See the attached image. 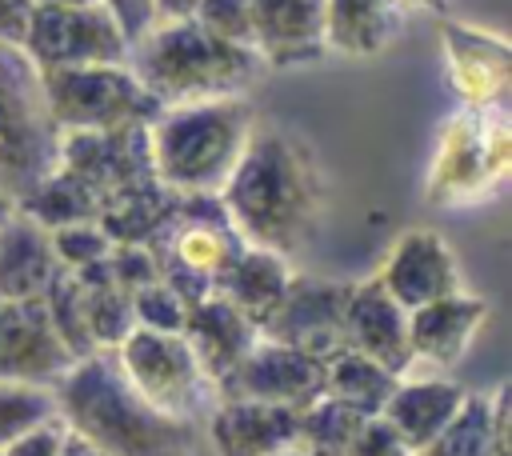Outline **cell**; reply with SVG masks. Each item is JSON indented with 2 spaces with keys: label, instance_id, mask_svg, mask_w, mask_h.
<instances>
[{
  "label": "cell",
  "instance_id": "cell-40",
  "mask_svg": "<svg viewBox=\"0 0 512 456\" xmlns=\"http://www.w3.org/2000/svg\"><path fill=\"white\" fill-rule=\"evenodd\" d=\"M104 4L116 12V20H120L128 44H136V40L152 28V0H104Z\"/></svg>",
  "mask_w": 512,
  "mask_h": 456
},
{
  "label": "cell",
  "instance_id": "cell-2",
  "mask_svg": "<svg viewBox=\"0 0 512 456\" xmlns=\"http://www.w3.org/2000/svg\"><path fill=\"white\" fill-rule=\"evenodd\" d=\"M56 416L108 456H196V428L152 408L112 348H96L52 384Z\"/></svg>",
  "mask_w": 512,
  "mask_h": 456
},
{
  "label": "cell",
  "instance_id": "cell-35",
  "mask_svg": "<svg viewBox=\"0 0 512 456\" xmlns=\"http://www.w3.org/2000/svg\"><path fill=\"white\" fill-rule=\"evenodd\" d=\"M192 20L220 40L252 44V4L248 0H200Z\"/></svg>",
  "mask_w": 512,
  "mask_h": 456
},
{
  "label": "cell",
  "instance_id": "cell-47",
  "mask_svg": "<svg viewBox=\"0 0 512 456\" xmlns=\"http://www.w3.org/2000/svg\"><path fill=\"white\" fill-rule=\"evenodd\" d=\"M44 4H96V0H44Z\"/></svg>",
  "mask_w": 512,
  "mask_h": 456
},
{
  "label": "cell",
  "instance_id": "cell-22",
  "mask_svg": "<svg viewBox=\"0 0 512 456\" xmlns=\"http://www.w3.org/2000/svg\"><path fill=\"white\" fill-rule=\"evenodd\" d=\"M176 216H180V192L164 188L152 176V180H140V184H128V188L104 196L96 224L108 232L112 244H144L156 252L164 244V236L172 232Z\"/></svg>",
  "mask_w": 512,
  "mask_h": 456
},
{
  "label": "cell",
  "instance_id": "cell-9",
  "mask_svg": "<svg viewBox=\"0 0 512 456\" xmlns=\"http://www.w3.org/2000/svg\"><path fill=\"white\" fill-rule=\"evenodd\" d=\"M20 48L36 68H80V64H128V36L116 12L96 4H32Z\"/></svg>",
  "mask_w": 512,
  "mask_h": 456
},
{
  "label": "cell",
  "instance_id": "cell-46",
  "mask_svg": "<svg viewBox=\"0 0 512 456\" xmlns=\"http://www.w3.org/2000/svg\"><path fill=\"white\" fill-rule=\"evenodd\" d=\"M12 208H16V204H12V200H8V196H4V192H0V224H4V220H8V216H12Z\"/></svg>",
  "mask_w": 512,
  "mask_h": 456
},
{
  "label": "cell",
  "instance_id": "cell-42",
  "mask_svg": "<svg viewBox=\"0 0 512 456\" xmlns=\"http://www.w3.org/2000/svg\"><path fill=\"white\" fill-rule=\"evenodd\" d=\"M200 0H152V24H168V20H188L196 12Z\"/></svg>",
  "mask_w": 512,
  "mask_h": 456
},
{
  "label": "cell",
  "instance_id": "cell-43",
  "mask_svg": "<svg viewBox=\"0 0 512 456\" xmlns=\"http://www.w3.org/2000/svg\"><path fill=\"white\" fill-rule=\"evenodd\" d=\"M56 456H108V452H100L96 444H88L84 436H76L72 428L64 432V440H60V452Z\"/></svg>",
  "mask_w": 512,
  "mask_h": 456
},
{
  "label": "cell",
  "instance_id": "cell-11",
  "mask_svg": "<svg viewBox=\"0 0 512 456\" xmlns=\"http://www.w3.org/2000/svg\"><path fill=\"white\" fill-rule=\"evenodd\" d=\"M352 284L348 280H320V276H288V288L276 312L264 320L260 336L300 348L308 356L328 360L344 348V304Z\"/></svg>",
  "mask_w": 512,
  "mask_h": 456
},
{
  "label": "cell",
  "instance_id": "cell-32",
  "mask_svg": "<svg viewBox=\"0 0 512 456\" xmlns=\"http://www.w3.org/2000/svg\"><path fill=\"white\" fill-rule=\"evenodd\" d=\"M52 416H56L52 388L0 380V448H4L8 440H16L20 432H28L32 424L52 420Z\"/></svg>",
  "mask_w": 512,
  "mask_h": 456
},
{
  "label": "cell",
  "instance_id": "cell-39",
  "mask_svg": "<svg viewBox=\"0 0 512 456\" xmlns=\"http://www.w3.org/2000/svg\"><path fill=\"white\" fill-rule=\"evenodd\" d=\"M508 424H512V388H508V380H500V384L488 392V436H492V456H512Z\"/></svg>",
  "mask_w": 512,
  "mask_h": 456
},
{
  "label": "cell",
  "instance_id": "cell-18",
  "mask_svg": "<svg viewBox=\"0 0 512 456\" xmlns=\"http://www.w3.org/2000/svg\"><path fill=\"white\" fill-rule=\"evenodd\" d=\"M344 344L380 360L388 372L408 376L412 372V348H408V312L372 280L352 284L344 304Z\"/></svg>",
  "mask_w": 512,
  "mask_h": 456
},
{
  "label": "cell",
  "instance_id": "cell-13",
  "mask_svg": "<svg viewBox=\"0 0 512 456\" xmlns=\"http://www.w3.org/2000/svg\"><path fill=\"white\" fill-rule=\"evenodd\" d=\"M376 284L404 308H420L428 300H440L448 292H460V264L452 244L432 228H408L396 236L388 260L376 272Z\"/></svg>",
  "mask_w": 512,
  "mask_h": 456
},
{
  "label": "cell",
  "instance_id": "cell-28",
  "mask_svg": "<svg viewBox=\"0 0 512 456\" xmlns=\"http://www.w3.org/2000/svg\"><path fill=\"white\" fill-rule=\"evenodd\" d=\"M80 280V292H84V312H88V328H92V340L96 348H116L132 328H136V316H132V292H124L112 272H108V256L96 260V264H84L72 272Z\"/></svg>",
  "mask_w": 512,
  "mask_h": 456
},
{
  "label": "cell",
  "instance_id": "cell-3",
  "mask_svg": "<svg viewBox=\"0 0 512 456\" xmlns=\"http://www.w3.org/2000/svg\"><path fill=\"white\" fill-rule=\"evenodd\" d=\"M132 76L152 92L160 108L220 100V96H248L268 64L252 44H232L188 20L152 24L128 48Z\"/></svg>",
  "mask_w": 512,
  "mask_h": 456
},
{
  "label": "cell",
  "instance_id": "cell-16",
  "mask_svg": "<svg viewBox=\"0 0 512 456\" xmlns=\"http://www.w3.org/2000/svg\"><path fill=\"white\" fill-rule=\"evenodd\" d=\"M444 52L452 88L460 92L464 108H504L508 84H512V56L504 36L448 20L444 28Z\"/></svg>",
  "mask_w": 512,
  "mask_h": 456
},
{
  "label": "cell",
  "instance_id": "cell-45",
  "mask_svg": "<svg viewBox=\"0 0 512 456\" xmlns=\"http://www.w3.org/2000/svg\"><path fill=\"white\" fill-rule=\"evenodd\" d=\"M272 456H312V452H304L300 444H288V448H280V452H272Z\"/></svg>",
  "mask_w": 512,
  "mask_h": 456
},
{
  "label": "cell",
  "instance_id": "cell-14",
  "mask_svg": "<svg viewBox=\"0 0 512 456\" xmlns=\"http://www.w3.org/2000/svg\"><path fill=\"white\" fill-rule=\"evenodd\" d=\"M72 368V352L60 344L44 300H4L0 304V380L52 388Z\"/></svg>",
  "mask_w": 512,
  "mask_h": 456
},
{
  "label": "cell",
  "instance_id": "cell-10",
  "mask_svg": "<svg viewBox=\"0 0 512 456\" xmlns=\"http://www.w3.org/2000/svg\"><path fill=\"white\" fill-rule=\"evenodd\" d=\"M212 392L216 400H260L300 412L324 392V360L256 336V344L212 384Z\"/></svg>",
  "mask_w": 512,
  "mask_h": 456
},
{
  "label": "cell",
  "instance_id": "cell-24",
  "mask_svg": "<svg viewBox=\"0 0 512 456\" xmlns=\"http://www.w3.org/2000/svg\"><path fill=\"white\" fill-rule=\"evenodd\" d=\"M56 252L48 228L12 208L0 224V300H32L56 276Z\"/></svg>",
  "mask_w": 512,
  "mask_h": 456
},
{
  "label": "cell",
  "instance_id": "cell-44",
  "mask_svg": "<svg viewBox=\"0 0 512 456\" xmlns=\"http://www.w3.org/2000/svg\"><path fill=\"white\" fill-rule=\"evenodd\" d=\"M404 8H428V12H436V8H444V0H400Z\"/></svg>",
  "mask_w": 512,
  "mask_h": 456
},
{
  "label": "cell",
  "instance_id": "cell-4",
  "mask_svg": "<svg viewBox=\"0 0 512 456\" xmlns=\"http://www.w3.org/2000/svg\"><path fill=\"white\" fill-rule=\"evenodd\" d=\"M252 124H256V108L248 96L160 108L156 120L148 124L156 180L180 196L220 192V184L228 180V172L236 168L248 144Z\"/></svg>",
  "mask_w": 512,
  "mask_h": 456
},
{
  "label": "cell",
  "instance_id": "cell-20",
  "mask_svg": "<svg viewBox=\"0 0 512 456\" xmlns=\"http://www.w3.org/2000/svg\"><path fill=\"white\" fill-rule=\"evenodd\" d=\"M468 388L460 380H448V372H412V376H400L388 404H384V420L404 436V444L416 452L424 448L428 440H436L448 420L460 412Z\"/></svg>",
  "mask_w": 512,
  "mask_h": 456
},
{
  "label": "cell",
  "instance_id": "cell-17",
  "mask_svg": "<svg viewBox=\"0 0 512 456\" xmlns=\"http://www.w3.org/2000/svg\"><path fill=\"white\" fill-rule=\"evenodd\" d=\"M252 48L268 68H300L320 60L324 48V0H248Z\"/></svg>",
  "mask_w": 512,
  "mask_h": 456
},
{
  "label": "cell",
  "instance_id": "cell-8",
  "mask_svg": "<svg viewBox=\"0 0 512 456\" xmlns=\"http://www.w3.org/2000/svg\"><path fill=\"white\" fill-rule=\"evenodd\" d=\"M112 352L132 388L164 416L196 424V416L216 404V392L180 332L132 328Z\"/></svg>",
  "mask_w": 512,
  "mask_h": 456
},
{
  "label": "cell",
  "instance_id": "cell-48",
  "mask_svg": "<svg viewBox=\"0 0 512 456\" xmlns=\"http://www.w3.org/2000/svg\"><path fill=\"white\" fill-rule=\"evenodd\" d=\"M0 304H4V300H0Z\"/></svg>",
  "mask_w": 512,
  "mask_h": 456
},
{
  "label": "cell",
  "instance_id": "cell-23",
  "mask_svg": "<svg viewBox=\"0 0 512 456\" xmlns=\"http://www.w3.org/2000/svg\"><path fill=\"white\" fill-rule=\"evenodd\" d=\"M404 24L400 0H324V48L368 60L384 52Z\"/></svg>",
  "mask_w": 512,
  "mask_h": 456
},
{
  "label": "cell",
  "instance_id": "cell-41",
  "mask_svg": "<svg viewBox=\"0 0 512 456\" xmlns=\"http://www.w3.org/2000/svg\"><path fill=\"white\" fill-rule=\"evenodd\" d=\"M32 4L36 0H0V40H8V44H20L24 40Z\"/></svg>",
  "mask_w": 512,
  "mask_h": 456
},
{
  "label": "cell",
  "instance_id": "cell-7",
  "mask_svg": "<svg viewBox=\"0 0 512 456\" xmlns=\"http://www.w3.org/2000/svg\"><path fill=\"white\" fill-rule=\"evenodd\" d=\"M40 88L56 132H104L124 124H152L160 104L132 76L128 64L40 68Z\"/></svg>",
  "mask_w": 512,
  "mask_h": 456
},
{
  "label": "cell",
  "instance_id": "cell-37",
  "mask_svg": "<svg viewBox=\"0 0 512 456\" xmlns=\"http://www.w3.org/2000/svg\"><path fill=\"white\" fill-rule=\"evenodd\" d=\"M340 456H412V448L384 416H364Z\"/></svg>",
  "mask_w": 512,
  "mask_h": 456
},
{
  "label": "cell",
  "instance_id": "cell-38",
  "mask_svg": "<svg viewBox=\"0 0 512 456\" xmlns=\"http://www.w3.org/2000/svg\"><path fill=\"white\" fill-rule=\"evenodd\" d=\"M64 420L60 416H52V420H40V424H32L28 432H20L16 440H8L4 448H0V456H56L60 452V440H64Z\"/></svg>",
  "mask_w": 512,
  "mask_h": 456
},
{
  "label": "cell",
  "instance_id": "cell-26",
  "mask_svg": "<svg viewBox=\"0 0 512 456\" xmlns=\"http://www.w3.org/2000/svg\"><path fill=\"white\" fill-rule=\"evenodd\" d=\"M396 380H400L396 372H388L380 360H372L348 344L324 360V392L360 416H380Z\"/></svg>",
  "mask_w": 512,
  "mask_h": 456
},
{
  "label": "cell",
  "instance_id": "cell-12",
  "mask_svg": "<svg viewBox=\"0 0 512 456\" xmlns=\"http://www.w3.org/2000/svg\"><path fill=\"white\" fill-rule=\"evenodd\" d=\"M56 164L80 176L100 200L152 180V148H148V124H124L104 132H60Z\"/></svg>",
  "mask_w": 512,
  "mask_h": 456
},
{
  "label": "cell",
  "instance_id": "cell-19",
  "mask_svg": "<svg viewBox=\"0 0 512 456\" xmlns=\"http://www.w3.org/2000/svg\"><path fill=\"white\" fill-rule=\"evenodd\" d=\"M204 428L216 456H272L296 444V412L260 400H216Z\"/></svg>",
  "mask_w": 512,
  "mask_h": 456
},
{
  "label": "cell",
  "instance_id": "cell-5",
  "mask_svg": "<svg viewBox=\"0 0 512 456\" xmlns=\"http://www.w3.org/2000/svg\"><path fill=\"white\" fill-rule=\"evenodd\" d=\"M512 164V132L504 108H460L440 124V140L424 176V200L436 208L492 196Z\"/></svg>",
  "mask_w": 512,
  "mask_h": 456
},
{
  "label": "cell",
  "instance_id": "cell-1",
  "mask_svg": "<svg viewBox=\"0 0 512 456\" xmlns=\"http://www.w3.org/2000/svg\"><path fill=\"white\" fill-rule=\"evenodd\" d=\"M220 204L244 244L292 256L320 228L324 180L296 132L256 116L236 168L220 184Z\"/></svg>",
  "mask_w": 512,
  "mask_h": 456
},
{
  "label": "cell",
  "instance_id": "cell-36",
  "mask_svg": "<svg viewBox=\"0 0 512 456\" xmlns=\"http://www.w3.org/2000/svg\"><path fill=\"white\" fill-rule=\"evenodd\" d=\"M108 272H112V280H116L124 292H136V288H144V284H152V280L160 276V260H156V252L144 248V244H112V252H108Z\"/></svg>",
  "mask_w": 512,
  "mask_h": 456
},
{
  "label": "cell",
  "instance_id": "cell-33",
  "mask_svg": "<svg viewBox=\"0 0 512 456\" xmlns=\"http://www.w3.org/2000/svg\"><path fill=\"white\" fill-rule=\"evenodd\" d=\"M52 240V252H56V264L76 272L84 264H96L112 252V240L108 232L96 224V220H80V224H64V228H52L48 232Z\"/></svg>",
  "mask_w": 512,
  "mask_h": 456
},
{
  "label": "cell",
  "instance_id": "cell-29",
  "mask_svg": "<svg viewBox=\"0 0 512 456\" xmlns=\"http://www.w3.org/2000/svg\"><path fill=\"white\" fill-rule=\"evenodd\" d=\"M40 300H44V312H48L60 344L72 352V360L96 352V340H92V328H88V312H84V292H80V280L68 268H56V276L48 280Z\"/></svg>",
  "mask_w": 512,
  "mask_h": 456
},
{
  "label": "cell",
  "instance_id": "cell-25",
  "mask_svg": "<svg viewBox=\"0 0 512 456\" xmlns=\"http://www.w3.org/2000/svg\"><path fill=\"white\" fill-rule=\"evenodd\" d=\"M288 256H276L268 248L244 244L236 252V260L212 280V292L224 296L232 308H240L256 328H264V320L276 312L284 288H288Z\"/></svg>",
  "mask_w": 512,
  "mask_h": 456
},
{
  "label": "cell",
  "instance_id": "cell-30",
  "mask_svg": "<svg viewBox=\"0 0 512 456\" xmlns=\"http://www.w3.org/2000/svg\"><path fill=\"white\" fill-rule=\"evenodd\" d=\"M360 420H364L360 412H352L348 404L320 392L308 408L296 412V444L312 456H340Z\"/></svg>",
  "mask_w": 512,
  "mask_h": 456
},
{
  "label": "cell",
  "instance_id": "cell-34",
  "mask_svg": "<svg viewBox=\"0 0 512 456\" xmlns=\"http://www.w3.org/2000/svg\"><path fill=\"white\" fill-rule=\"evenodd\" d=\"M184 312L188 304L156 276L152 284L136 288L132 292V316H136V328H152V332H180L184 324Z\"/></svg>",
  "mask_w": 512,
  "mask_h": 456
},
{
  "label": "cell",
  "instance_id": "cell-6",
  "mask_svg": "<svg viewBox=\"0 0 512 456\" xmlns=\"http://www.w3.org/2000/svg\"><path fill=\"white\" fill-rule=\"evenodd\" d=\"M60 132L48 116L40 68L20 44L0 40V192L16 204L56 168Z\"/></svg>",
  "mask_w": 512,
  "mask_h": 456
},
{
  "label": "cell",
  "instance_id": "cell-31",
  "mask_svg": "<svg viewBox=\"0 0 512 456\" xmlns=\"http://www.w3.org/2000/svg\"><path fill=\"white\" fill-rule=\"evenodd\" d=\"M412 456H492V436H488V396L468 392L460 412L448 420V428L416 448Z\"/></svg>",
  "mask_w": 512,
  "mask_h": 456
},
{
  "label": "cell",
  "instance_id": "cell-15",
  "mask_svg": "<svg viewBox=\"0 0 512 456\" xmlns=\"http://www.w3.org/2000/svg\"><path fill=\"white\" fill-rule=\"evenodd\" d=\"M484 320H488V300L484 296H472L464 288L412 308L408 312L412 372L416 368H432V372L456 368L468 356V348H472L476 332L484 328Z\"/></svg>",
  "mask_w": 512,
  "mask_h": 456
},
{
  "label": "cell",
  "instance_id": "cell-21",
  "mask_svg": "<svg viewBox=\"0 0 512 456\" xmlns=\"http://www.w3.org/2000/svg\"><path fill=\"white\" fill-rule=\"evenodd\" d=\"M180 336L192 348V356H196L200 372L208 376V384H216L256 344L260 328L240 308H232L224 296L208 292L204 300L188 304L184 324H180Z\"/></svg>",
  "mask_w": 512,
  "mask_h": 456
},
{
  "label": "cell",
  "instance_id": "cell-27",
  "mask_svg": "<svg viewBox=\"0 0 512 456\" xmlns=\"http://www.w3.org/2000/svg\"><path fill=\"white\" fill-rule=\"evenodd\" d=\"M16 212H24L28 220H36L40 228H64V224H80V220H96L100 212V196L80 180L72 176L68 168H52L44 172L20 200H16Z\"/></svg>",
  "mask_w": 512,
  "mask_h": 456
}]
</instances>
